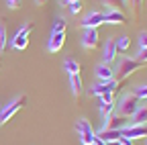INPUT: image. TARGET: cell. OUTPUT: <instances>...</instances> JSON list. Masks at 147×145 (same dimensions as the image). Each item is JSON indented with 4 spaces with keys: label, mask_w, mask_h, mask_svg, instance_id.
Listing matches in <instances>:
<instances>
[{
    "label": "cell",
    "mask_w": 147,
    "mask_h": 145,
    "mask_svg": "<svg viewBox=\"0 0 147 145\" xmlns=\"http://www.w3.org/2000/svg\"><path fill=\"white\" fill-rule=\"evenodd\" d=\"M127 127V117H121V115H110L104 123L102 129H125Z\"/></svg>",
    "instance_id": "cell-12"
},
{
    "label": "cell",
    "mask_w": 147,
    "mask_h": 145,
    "mask_svg": "<svg viewBox=\"0 0 147 145\" xmlns=\"http://www.w3.org/2000/svg\"><path fill=\"white\" fill-rule=\"evenodd\" d=\"M147 47V33H139V49Z\"/></svg>",
    "instance_id": "cell-27"
},
{
    "label": "cell",
    "mask_w": 147,
    "mask_h": 145,
    "mask_svg": "<svg viewBox=\"0 0 147 145\" xmlns=\"http://www.w3.org/2000/svg\"><path fill=\"white\" fill-rule=\"evenodd\" d=\"M96 137H98L100 141H104V143H108V141H119V137H121V129H102Z\"/></svg>",
    "instance_id": "cell-14"
},
{
    "label": "cell",
    "mask_w": 147,
    "mask_h": 145,
    "mask_svg": "<svg viewBox=\"0 0 147 145\" xmlns=\"http://www.w3.org/2000/svg\"><path fill=\"white\" fill-rule=\"evenodd\" d=\"M133 94H135L139 100H145V98H147V86H141V88H137Z\"/></svg>",
    "instance_id": "cell-24"
},
{
    "label": "cell",
    "mask_w": 147,
    "mask_h": 145,
    "mask_svg": "<svg viewBox=\"0 0 147 145\" xmlns=\"http://www.w3.org/2000/svg\"><path fill=\"white\" fill-rule=\"evenodd\" d=\"M63 69L67 71V74L71 76V74H80V69H82V65L76 61V59H65L63 61Z\"/></svg>",
    "instance_id": "cell-17"
},
{
    "label": "cell",
    "mask_w": 147,
    "mask_h": 145,
    "mask_svg": "<svg viewBox=\"0 0 147 145\" xmlns=\"http://www.w3.org/2000/svg\"><path fill=\"white\" fill-rule=\"evenodd\" d=\"M104 23H108V25H125L127 16H125L123 10H108V12H104Z\"/></svg>",
    "instance_id": "cell-10"
},
{
    "label": "cell",
    "mask_w": 147,
    "mask_h": 145,
    "mask_svg": "<svg viewBox=\"0 0 147 145\" xmlns=\"http://www.w3.org/2000/svg\"><path fill=\"white\" fill-rule=\"evenodd\" d=\"M106 145H121V143H119V141H108Z\"/></svg>",
    "instance_id": "cell-32"
},
{
    "label": "cell",
    "mask_w": 147,
    "mask_h": 145,
    "mask_svg": "<svg viewBox=\"0 0 147 145\" xmlns=\"http://www.w3.org/2000/svg\"><path fill=\"white\" fill-rule=\"evenodd\" d=\"M117 53H119V51H117V43H115V39H108L106 45H104V55H102L104 61H102V63H108V65H110V63L117 59Z\"/></svg>",
    "instance_id": "cell-11"
},
{
    "label": "cell",
    "mask_w": 147,
    "mask_h": 145,
    "mask_svg": "<svg viewBox=\"0 0 147 145\" xmlns=\"http://www.w3.org/2000/svg\"><path fill=\"white\" fill-rule=\"evenodd\" d=\"M76 131H78V135H80V141H82V145H92V139H94V131H92V125L86 121V119H80L78 123H76Z\"/></svg>",
    "instance_id": "cell-5"
},
{
    "label": "cell",
    "mask_w": 147,
    "mask_h": 145,
    "mask_svg": "<svg viewBox=\"0 0 147 145\" xmlns=\"http://www.w3.org/2000/svg\"><path fill=\"white\" fill-rule=\"evenodd\" d=\"M6 45H8V37H6V29L0 25V53H2L4 49H6Z\"/></svg>",
    "instance_id": "cell-21"
},
{
    "label": "cell",
    "mask_w": 147,
    "mask_h": 145,
    "mask_svg": "<svg viewBox=\"0 0 147 145\" xmlns=\"http://www.w3.org/2000/svg\"><path fill=\"white\" fill-rule=\"evenodd\" d=\"M33 23H27V25H23L21 29L16 31V35L12 37V41H10V45L16 49V51H25L27 47H29V37H31V33H33Z\"/></svg>",
    "instance_id": "cell-3"
},
{
    "label": "cell",
    "mask_w": 147,
    "mask_h": 145,
    "mask_svg": "<svg viewBox=\"0 0 147 145\" xmlns=\"http://www.w3.org/2000/svg\"><path fill=\"white\" fill-rule=\"evenodd\" d=\"M0 113H2V108H0Z\"/></svg>",
    "instance_id": "cell-34"
},
{
    "label": "cell",
    "mask_w": 147,
    "mask_h": 145,
    "mask_svg": "<svg viewBox=\"0 0 147 145\" xmlns=\"http://www.w3.org/2000/svg\"><path fill=\"white\" fill-rule=\"evenodd\" d=\"M106 6H110V10H121L123 6V0H102Z\"/></svg>",
    "instance_id": "cell-22"
},
{
    "label": "cell",
    "mask_w": 147,
    "mask_h": 145,
    "mask_svg": "<svg viewBox=\"0 0 147 145\" xmlns=\"http://www.w3.org/2000/svg\"><path fill=\"white\" fill-rule=\"evenodd\" d=\"M119 143H121V145H133V139H129V137H123V135H121V137H119Z\"/></svg>",
    "instance_id": "cell-30"
},
{
    "label": "cell",
    "mask_w": 147,
    "mask_h": 145,
    "mask_svg": "<svg viewBox=\"0 0 147 145\" xmlns=\"http://www.w3.org/2000/svg\"><path fill=\"white\" fill-rule=\"evenodd\" d=\"M35 2H37V4H45V2H47V0H35Z\"/></svg>",
    "instance_id": "cell-33"
},
{
    "label": "cell",
    "mask_w": 147,
    "mask_h": 145,
    "mask_svg": "<svg viewBox=\"0 0 147 145\" xmlns=\"http://www.w3.org/2000/svg\"><path fill=\"white\" fill-rule=\"evenodd\" d=\"M69 12H71V14H80V12H82V2H74V4H69Z\"/></svg>",
    "instance_id": "cell-26"
},
{
    "label": "cell",
    "mask_w": 147,
    "mask_h": 145,
    "mask_svg": "<svg viewBox=\"0 0 147 145\" xmlns=\"http://www.w3.org/2000/svg\"><path fill=\"white\" fill-rule=\"evenodd\" d=\"M141 67H143V63L137 61L135 57H123V59L119 61V69H117L115 78H117V80H125L127 76H131V74H135V71H139Z\"/></svg>",
    "instance_id": "cell-2"
},
{
    "label": "cell",
    "mask_w": 147,
    "mask_h": 145,
    "mask_svg": "<svg viewBox=\"0 0 147 145\" xmlns=\"http://www.w3.org/2000/svg\"><path fill=\"white\" fill-rule=\"evenodd\" d=\"M84 29H98L100 25H104V12H88L84 19H82V23H80Z\"/></svg>",
    "instance_id": "cell-6"
},
{
    "label": "cell",
    "mask_w": 147,
    "mask_h": 145,
    "mask_svg": "<svg viewBox=\"0 0 147 145\" xmlns=\"http://www.w3.org/2000/svg\"><path fill=\"white\" fill-rule=\"evenodd\" d=\"M113 96H115V94L106 92V94H102V96H98V98H100V102H113Z\"/></svg>",
    "instance_id": "cell-29"
},
{
    "label": "cell",
    "mask_w": 147,
    "mask_h": 145,
    "mask_svg": "<svg viewBox=\"0 0 147 145\" xmlns=\"http://www.w3.org/2000/svg\"><path fill=\"white\" fill-rule=\"evenodd\" d=\"M74 2H80V0H61L63 6H69V4H74Z\"/></svg>",
    "instance_id": "cell-31"
},
{
    "label": "cell",
    "mask_w": 147,
    "mask_h": 145,
    "mask_svg": "<svg viewBox=\"0 0 147 145\" xmlns=\"http://www.w3.org/2000/svg\"><path fill=\"white\" fill-rule=\"evenodd\" d=\"M135 59H137V61H141L143 65L147 63V47H145V49H139V55H137Z\"/></svg>",
    "instance_id": "cell-25"
},
{
    "label": "cell",
    "mask_w": 147,
    "mask_h": 145,
    "mask_svg": "<svg viewBox=\"0 0 147 145\" xmlns=\"http://www.w3.org/2000/svg\"><path fill=\"white\" fill-rule=\"evenodd\" d=\"M131 119V125H147V106H141Z\"/></svg>",
    "instance_id": "cell-16"
},
{
    "label": "cell",
    "mask_w": 147,
    "mask_h": 145,
    "mask_svg": "<svg viewBox=\"0 0 147 145\" xmlns=\"http://www.w3.org/2000/svg\"><path fill=\"white\" fill-rule=\"evenodd\" d=\"M121 135L133 139V141L141 139V137H147V125H129L125 129H121Z\"/></svg>",
    "instance_id": "cell-7"
},
{
    "label": "cell",
    "mask_w": 147,
    "mask_h": 145,
    "mask_svg": "<svg viewBox=\"0 0 147 145\" xmlns=\"http://www.w3.org/2000/svg\"><path fill=\"white\" fill-rule=\"evenodd\" d=\"M21 2H23V0H6V6L12 8V10H16L18 6H21Z\"/></svg>",
    "instance_id": "cell-28"
},
{
    "label": "cell",
    "mask_w": 147,
    "mask_h": 145,
    "mask_svg": "<svg viewBox=\"0 0 147 145\" xmlns=\"http://www.w3.org/2000/svg\"><path fill=\"white\" fill-rule=\"evenodd\" d=\"M25 102H27V96H23V94H21V96H16V98L6 106V108H2V113H0V125L8 123V121H10V119H12L18 111H21V108H23V104H25Z\"/></svg>",
    "instance_id": "cell-4"
},
{
    "label": "cell",
    "mask_w": 147,
    "mask_h": 145,
    "mask_svg": "<svg viewBox=\"0 0 147 145\" xmlns=\"http://www.w3.org/2000/svg\"><path fill=\"white\" fill-rule=\"evenodd\" d=\"M100 43V35L98 29H84V37H82V45L86 49H94Z\"/></svg>",
    "instance_id": "cell-8"
},
{
    "label": "cell",
    "mask_w": 147,
    "mask_h": 145,
    "mask_svg": "<svg viewBox=\"0 0 147 145\" xmlns=\"http://www.w3.org/2000/svg\"><path fill=\"white\" fill-rule=\"evenodd\" d=\"M141 106H143V100H139L135 94H125L119 102V115L129 119V117H133Z\"/></svg>",
    "instance_id": "cell-1"
},
{
    "label": "cell",
    "mask_w": 147,
    "mask_h": 145,
    "mask_svg": "<svg viewBox=\"0 0 147 145\" xmlns=\"http://www.w3.org/2000/svg\"><path fill=\"white\" fill-rule=\"evenodd\" d=\"M115 43H117V51H127L129 47H131V39H129L127 35H121V37H117Z\"/></svg>",
    "instance_id": "cell-19"
},
{
    "label": "cell",
    "mask_w": 147,
    "mask_h": 145,
    "mask_svg": "<svg viewBox=\"0 0 147 145\" xmlns=\"http://www.w3.org/2000/svg\"><path fill=\"white\" fill-rule=\"evenodd\" d=\"M96 76H98V80L108 82V80H113V78H115V71L110 69L108 63H100V65H96Z\"/></svg>",
    "instance_id": "cell-13"
},
{
    "label": "cell",
    "mask_w": 147,
    "mask_h": 145,
    "mask_svg": "<svg viewBox=\"0 0 147 145\" xmlns=\"http://www.w3.org/2000/svg\"><path fill=\"white\" fill-rule=\"evenodd\" d=\"M141 2H143V0H123V4H125V6H129V8H133L135 12H139Z\"/></svg>",
    "instance_id": "cell-23"
},
{
    "label": "cell",
    "mask_w": 147,
    "mask_h": 145,
    "mask_svg": "<svg viewBox=\"0 0 147 145\" xmlns=\"http://www.w3.org/2000/svg\"><path fill=\"white\" fill-rule=\"evenodd\" d=\"M65 27H67L65 19H57V21L53 23V31L51 33H65Z\"/></svg>",
    "instance_id": "cell-20"
},
{
    "label": "cell",
    "mask_w": 147,
    "mask_h": 145,
    "mask_svg": "<svg viewBox=\"0 0 147 145\" xmlns=\"http://www.w3.org/2000/svg\"><path fill=\"white\" fill-rule=\"evenodd\" d=\"M115 108H117L115 102H100V115H102V119L106 121L110 115H115Z\"/></svg>",
    "instance_id": "cell-18"
},
{
    "label": "cell",
    "mask_w": 147,
    "mask_h": 145,
    "mask_svg": "<svg viewBox=\"0 0 147 145\" xmlns=\"http://www.w3.org/2000/svg\"><path fill=\"white\" fill-rule=\"evenodd\" d=\"M65 45V33H51V37H49V45L47 49L51 53H59Z\"/></svg>",
    "instance_id": "cell-9"
},
{
    "label": "cell",
    "mask_w": 147,
    "mask_h": 145,
    "mask_svg": "<svg viewBox=\"0 0 147 145\" xmlns=\"http://www.w3.org/2000/svg\"><path fill=\"white\" fill-rule=\"evenodd\" d=\"M69 86H71V92H74V96L78 98V96L82 94V88H84L80 74H71V76H69Z\"/></svg>",
    "instance_id": "cell-15"
}]
</instances>
